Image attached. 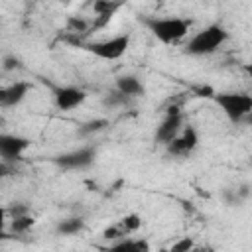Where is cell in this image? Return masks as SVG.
Returning <instances> with one entry per match:
<instances>
[{"label":"cell","mask_w":252,"mask_h":252,"mask_svg":"<svg viewBox=\"0 0 252 252\" xmlns=\"http://www.w3.org/2000/svg\"><path fill=\"white\" fill-rule=\"evenodd\" d=\"M2 67H4L6 71L18 69V67H20V59H18V57H14V55H8V57H4V61H2Z\"/></svg>","instance_id":"cell-23"},{"label":"cell","mask_w":252,"mask_h":252,"mask_svg":"<svg viewBox=\"0 0 252 252\" xmlns=\"http://www.w3.org/2000/svg\"><path fill=\"white\" fill-rule=\"evenodd\" d=\"M116 89L120 94H124L126 98H136V96H142L144 94V85L138 77L134 75H122L116 79Z\"/></svg>","instance_id":"cell-12"},{"label":"cell","mask_w":252,"mask_h":252,"mask_svg":"<svg viewBox=\"0 0 252 252\" xmlns=\"http://www.w3.org/2000/svg\"><path fill=\"white\" fill-rule=\"evenodd\" d=\"M199 144V134L193 126H185L177 138H173L169 144H167V154L169 156H175V158H185L189 156Z\"/></svg>","instance_id":"cell-7"},{"label":"cell","mask_w":252,"mask_h":252,"mask_svg":"<svg viewBox=\"0 0 252 252\" xmlns=\"http://www.w3.org/2000/svg\"><path fill=\"white\" fill-rule=\"evenodd\" d=\"M6 175H10V167L6 165V161H0V179Z\"/></svg>","instance_id":"cell-25"},{"label":"cell","mask_w":252,"mask_h":252,"mask_svg":"<svg viewBox=\"0 0 252 252\" xmlns=\"http://www.w3.org/2000/svg\"><path fill=\"white\" fill-rule=\"evenodd\" d=\"M193 93L197 96H207V98H213L215 96V89L209 87V85H197V87H193Z\"/></svg>","instance_id":"cell-22"},{"label":"cell","mask_w":252,"mask_h":252,"mask_svg":"<svg viewBox=\"0 0 252 252\" xmlns=\"http://www.w3.org/2000/svg\"><path fill=\"white\" fill-rule=\"evenodd\" d=\"M67 30H69L71 33H83V32L89 30V22H85V20H81V18H77V16H71V18L67 20Z\"/></svg>","instance_id":"cell-19"},{"label":"cell","mask_w":252,"mask_h":252,"mask_svg":"<svg viewBox=\"0 0 252 252\" xmlns=\"http://www.w3.org/2000/svg\"><path fill=\"white\" fill-rule=\"evenodd\" d=\"M213 98L232 122H240L252 112V96L246 93H215Z\"/></svg>","instance_id":"cell-4"},{"label":"cell","mask_w":252,"mask_h":252,"mask_svg":"<svg viewBox=\"0 0 252 252\" xmlns=\"http://www.w3.org/2000/svg\"><path fill=\"white\" fill-rule=\"evenodd\" d=\"M183 130V114H165V118L161 120V124L156 130V142L158 144H169L173 138H177V134Z\"/></svg>","instance_id":"cell-9"},{"label":"cell","mask_w":252,"mask_h":252,"mask_svg":"<svg viewBox=\"0 0 252 252\" xmlns=\"http://www.w3.org/2000/svg\"><path fill=\"white\" fill-rule=\"evenodd\" d=\"M197 252H213V248L207 246V248H201V250H197Z\"/></svg>","instance_id":"cell-26"},{"label":"cell","mask_w":252,"mask_h":252,"mask_svg":"<svg viewBox=\"0 0 252 252\" xmlns=\"http://www.w3.org/2000/svg\"><path fill=\"white\" fill-rule=\"evenodd\" d=\"M94 158H96V150L91 146H85V148L55 156L53 163L59 165L61 169H85L94 161Z\"/></svg>","instance_id":"cell-5"},{"label":"cell","mask_w":252,"mask_h":252,"mask_svg":"<svg viewBox=\"0 0 252 252\" xmlns=\"http://www.w3.org/2000/svg\"><path fill=\"white\" fill-rule=\"evenodd\" d=\"M126 96L124 94H120V93H110L102 102L106 104V106H116V104H126Z\"/></svg>","instance_id":"cell-21"},{"label":"cell","mask_w":252,"mask_h":252,"mask_svg":"<svg viewBox=\"0 0 252 252\" xmlns=\"http://www.w3.org/2000/svg\"><path fill=\"white\" fill-rule=\"evenodd\" d=\"M122 8V4L120 2H110V0H96L94 4H93V10H94V22H93V30H96V28H104L108 22H110V18L114 16V12L116 10H120Z\"/></svg>","instance_id":"cell-11"},{"label":"cell","mask_w":252,"mask_h":252,"mask_svg":"<svg viewBox=\"0 0 252 252\" xmlns=\"http://www.w3.org/2000/svg\"><path fill=\"white\" fill-rule=\"evenodd\" d=\"M191 252H197V250H195V248H193V250H191Z\"/></svg>","instance_id":"cell-27"},{"label":"cell","mask_w":252,"mask_h":252,"mask_svg":"<svg viewBox=\"0 0 252 252\" xmlns=\"http://www.w3.org/2000/svg\"><path fill=\"white\" fill-rule=\"evenodd\" d=\"M53 100H55V106L63 112H69L73 108H77L79 104L85 102L87 98V93L83 89H77V87H71V85H65V87H53Z\"/></svg>","instance_id":"cell-6"},{"label":"cell","mask_w":252,"mask_h":252,"mask_svg":"<svg viewBox=\"0 0 252 252\" xmlns=\"http://www.w3.org/2000/svg\"><path fill=\"white\" fill-rule=\"evenodd\" d=\"M128 234L122 230V226L118 224V222H114V224H110V226H106L104 230H102V238L104 240H112V242H118V240H122V238H126Z\"/></svg>","instance_id":"cell-18"},{"label":"cell","mask_w":252,"mask_h":252,"mask_svg":"<svg viewBox=\"0 0 252 252\" xmlns=\"http://www.w3.org/2000/svg\"><path fill=\"white\" fill-rule=\"evenodd\" d=\"M118 224L122 226V230H124L126 234H132V232H136V230L142 226V217L136 215V213H130V215L122 217V219L118 220Z\"/></svg>","instance_id":"cell-17"},{"label":"cell","mask_w":252,"mask_h":252,"mask_svg":"<svg viewBox=\"0 0 252 252\" xmlns=\"http://www.w3.org/2000/svg\"><path fill=\"white\" fill-rule=\"evenodd\" d=\"M104 252H150V242L146 238H122Z\"/></svg>","instance_id":"cell-13"},{"label":"cell","mask_w":252,"mask_h":252,"mask_svg":"<svg viewBox=\"0 0 252 252\" xmlns=\"http://www.w3.org/2000/svg\"><path fill=\"white\" fill-rule=\"evenodd\" d=\"M4 224H6V209L0 207V238H6V234H4Z\"/></svg>","instance_id":"cell-24"},{"label":"cell","mask_w":252,"mask_h":252,"mask_svg":"<svg viewBox=\"0 0 252 252\" xmlns=\"http://www.w3.org/2000/svg\"><path fill=\"white\" fill-rule=\"evenodd\" d=\"M228 37V32L219 26V24H211L207 28H203L201 32H197L185 45V51L191 55H211L215 53Z\"/></svg>","instance_id":"cell-2"},{"label":"cell","mask_w":252,"mask_h":252,"mask_svg":"<svg viewBox=\"0 0 252 252\" xmlns=\"http://www.w3.org/2000/svg\"><path fill=\"white\" fill-rule=\"evenodd\" d=\"M144 26L161 43H175L187 35L191 20L185 18H144Z\"/></svg>","instance_id":"cell-1"},{"label":"cell","mask_w":252,"mask_h":252,"mask_svg":"<svg viewBox=\"0 0 252 252\" xmlns=\"http://www.w3.org/2000/svg\"><path fill=\"white\" fill-rule=\"evenodd\" d=\"M33 224H35V219L26 213V215H20V217H14V219H12L10 230L16 232V234H24V232H28Z\"/></svg>","instance_id":"cell-15"},{"label":"cell","mask_w":252,"mask_h":252,"mask_svg":"<svg viewBox=\"0 0 252 252\" xmlns=\"http://www.w3.org/2000/svg\"><path fill=\"white\" fill-rule=\"evenodd\" d=\"M77 45L87 49L94 57H100V59H106V61H114V59H120L128 51L130 33H122V35H116V37H110V39H104V41H89V43L77 41Z\"/></svg>","instance_id":"cell-3"},{"label":"cell","mask_w":252,"mask_h":252,"mask_svg":"<svg viewBox=\"0 0 252 252\" xmlns=\"http://www.w3.org/2000/svg\"><path fill=\"white\" fill-rule=\"evenodd\" d=\"M30 148V140L16 134H0V158L16 159Z\"/></svg>","instance_id":"cell-8"},{"label":"cell","mask_w":252,"mask_h":252,"mask_svg":"<svg viewBox=\"0 0 252 252\" xmlns=\"http://www.w3.org/2000/svg\"><path fill=\"white\" fill-rule=\"evenodd\" d=\"M30 89H32V85L26 83V81H16V83H12L8 87H0V106H16V104H20L26 98Z\"/></svg>","instance_id":"cell-10"},{"label":"cell","mask_w":252,"mask_h":252,"mask_svg":"<svg viewBox=\"0 0 252 252\" xmlns=\"http://www.w3.org/2000/svg\"><path fill=\"white\" fill-rule=\"evenodd\" d=\"M195 248V242H193V238H189V236H185V238H179L173 246H171V250L169 252H191Z\"/></svg>","instance_id":"cell-20"},{"label":"cell","mask_w":252,"mask_h":252,"mask_svg":"<svg viewBox=\"0 0 252 252\" xmlns=\"http://www.w3.org/2000/svg\"><path fill=\"white\" fill-rule=\"evenodd\" d=\"M110 122L106 120V118H94V120H89V122H85L81 128H79V134L81 136H89V134H96V132H100V130H104L106 126H108Z\"/></svg>","instance_id":"cell-16"},{"label":"cell","mask_w":252,"mask_h":252,"mask_svg":"<svg viewBox=\"0 0 252 252\" xmlns=\"http://www.w3.org/2000/svg\"><path fill=\"white\" fill-rule=\"evenodd\" d=\"M55 230H57V234H61V236H73V234H77V232L83 230V219H79V217L63 219V220L57 222Z\"/></svg>","instance_id":"cell-14"}]
</instances>
